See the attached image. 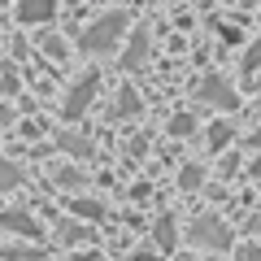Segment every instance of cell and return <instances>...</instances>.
<instances>
[{
    "mask_svg": "<svg viewBox=\"0 0 261 261\" xmlns=\"http://www.w3.org/2000/svg\"><path fill=\"white\" fill-rule=\"evenodd\" d=\"M174 240H178V235H174V218H157V226H152V244H157V248L161 252H170V248H174Z\"/></svg>",
    "mask_w": 261,
    "mask_h": 261,
    "instance_id": "cell-8",
    "label": "cell"
},
{
    "mask_svg": "<svg viewBox=\"0 0 261 261\" xmlns=\"http://www.w3.org/2000/svg\"><path fill=\"white\" fill-rule=\"evenodd\" d=\"M144 57H148V31H135L126 44V53H122V70H140Z\"/></svg>",
    "mask_w": 261,
    "mask_h": 261,
    "instance_id": "cell-7",
    "label": "cell"
},
{
    "mask_svg": "<svg viewBox=\"0 0 261 261\" xmlns=\"http://www.w3.org/2000/svg\"><path fill=\"white\" fill-rule=\"evenodd\" d=\"M200 100L218 105V109H235V105H240V96H235V87L226 83L222 74H205V79H200Z\"/></svg>",
    "mask_w": 261,
    "mask_h": 261,
    "instance_id": "cell-3",
    "label": "cell"
},
{
    "mask_svg": "<svg viewBox=\"0 0 261 261\" xmlns=\"http://www.w3.org/2000/svg\"><path fill=\"white\" fill-rule=\"evenodd\" d=\"M231 135H235V126L231 122H214V126H209V148H226V144H231Z\"/></svg>",
    "mask_w": 261,
    "mask_h": 261,
    "instance_id": "cell-10",
    "label": "cell"
},
{
    "mask_svg": "<svg viewBox=\"0 0 261 261\" xmlns=\"http://www.w3.org/2000/svg\"><path fill=\"white\" fill-rule=\"evenodd\" d=\"M70 261H100V257H96V252H87V257H70Z\"/></svg>",
    "mask_w": 261,
    "mask_h": 261,
    "instance_id": "cell-23",
    "label": "cell"
},
{
    "mask_svg": "<svg viewBox=\"0 0 261 261\" xmlns=\"http://www.w3.org/2000/svg\"><path fill=\"white\" fill-rule=\"evenodd\" d=\"M5 257L9 261H31V257H39L35 248H18V244H9V248H5Z\"/></svg>",
    "mask_w": 261,
    "mask_h": 261,
    "instance_id": "cell-19",
    "label": "cell"
},
{
    "mask_svg": "<svg viewBox=\"0 0 261 261\" xmlns=\"http://www.w3.org/2000/svg\"><path fill=\"white\" fill-rule=\"evenodd\" d=\"M257 70H261V39L248 44V53H244V74H257Z\"/></svg>",
    "mask_w": 261,
    "mask_h": 261,
    "instance_id": "cell-14",
    "label": "cell"
},
{
    "mask_svg": "<svg viewBox=\"0 0 261 261\" xmlns=\"http://www.w3.org/2000/svg\"><path fill=\"white\" fill-rule=\"evenodd\" d=\"M0 226L13 231V235H27V240H39V222L31 214H22V209H5L0 214Z\"/></svg>",
    "mask_w": 261,
    "mask_h": 261,
    "instance_id": "cell-5",
    "label": "cell"
},
{
    "mask_svg": "<svg viewBox=\"0 0 261 261\" xmlns=\"http://www.w3.org/2000/svg\"><path fill=\"white\" fill-rule=\"evenodd\" d=\"M74 214H83V218H105V205H100V200H74Z\"/></svg>",
    "mask_w": 261,
    "mask_h": 261,
    "instance_id": "cell-15",
    "label": "cell"
},
{
    "mask_svg": "<svg viewBox=\"0 0 261 261\" xmlns=\"http://www.w3.org/2000/svg\"><path fill=\"white\" fill-rule=\"evenodd\" d=\"M61 148L74 152V157H87V152H92V144H87L83 135H61Z\"/></svg>",
    "mask_w": 261,
    "mask_h": 261,
    "instance_id": "cell-13",
    "label": "cell"
},
{
    "mask_svg": "<svg viewBox=\"0 0 261 261\" xmlns=\"http://www.w3.org/2000/svg\"><path fill=\"white\" fill-rule=\"evenodd\" d=\"M83 226H74V222H61V244H79V240H83Z\"/></svg>",
    "mask_w": 261,
    "mask_h": 261,
    "instance_id": "cell-18",
    "label": "cell"
},
{
    "mask_svg": "<svg viewBox=\"0 0 261 261\" xmlns=\"http://www.w3.org/2000/svg\"><path fill=\"white\" fill-rule=\"evenodd\" d=\"M96 87H100V79L96 74H83L74 87H70V100H65V118H83V109L96 100Z\"/></svg>",
    "mask_w": 261,
    "mask_h": 261,
    "instance_id": "cell-4",
    "label": "cell"
},
{
    "mask_svg": "<svg viewBox=\"0 0 261 261\" xmlns=\"http://www.w3.org/2000/svg\"><path fill=\"white\" fill-rule=\"evenodd\" d=\"M126 27H130L126 13H105V18H96L92 27L79 31V48H83V53H92V57H105V53H113V48L122 44Z\"/></svg>",
    "mask_w": 261,
    "mask_h": 261,
    "instance_id": "cell-1",
    "label": "cell"
},
{
    "mask_svg": "<svg viewBox=\"0 0 261 261\" xmlns=\"http://www.w3.org/2000/svg\"><path fill=\"white\" fill-rule=\"evenodd\" d=\"M178 183H183V187H200V183H205V170H200V166H187Z\"/></svg>",
    "mask_w": 261,
    "mask_h": 261,
    "instance_id": "cell-17",
    "label": "cell"
},
{
    "mask_svg": "<svg viewBox=\"0 0 261 261\" xmlns=\"http://www.w3.org/2000/svg\"><path fill=\"white\" fill-rule=\"evenodd\" d=\"M22 183V170L13 166V161H0V192H9V187Z\"/></svg>",
    "mask_w": 261,
    "mask_h": 261,
    "instance_id": "cell-11",
    "label": "cell"
},
{
    "mask_svg": "<svg viewBox=\"0 0 261 261\" xmlns=\"http://www.w3.org/2000/svg\"><path fill=\"white\" fill-rule=\"evenodd\" d=\"M57 13V0H18V22L35 27V22H48Z\"/></svg>",
    "mask_w": 261,
    "mask_h": 261,
    "instance_id": "cell-6",
    "label": "cell"
},
{
    "mask_svg": "<svg viewBox=\"0 0 261 261\" xmlns=\"http://www.w3.org/2000/svg\"><path fill=\"white\" fill-rule=\"evenodd\" d=\"M196 130V113H174L170 118V135H192Z\"/></svg>",
    "mask_w": 261,
    "mask_h": 261,
    "instance_id": "cell-12",
    "label": "cell"
},
{
    "mask_svg": "<svg viewBox=\"0 0 261 261\" xmlns=\"http://www.w3.org/2000/svg\"><path fill=\"white\" fill-rule=\"evenodd\" d=\"M113 113H118V118H135V113H140V96L130 92V87H122L118 100H113Z\"/></svg>",
    "mask_w": 261,
    "mask_h": 261,
    "instance_id": "cell-9",
    "label": "cell"
},
{
    "mask_svg": "<svg viewBox=\"0 0 261 261\" xmlns=\"http://www.w3.org/2000/svg\"><path fill=\"white\" fill-rule=\"evenodd\" d=\"M240 261H261V244H248V248L240 252Z\"/></svg>",
    "mask_w": 261,
    "mask_h": 261,
    "instance_id": "cell-21",
    "label": "cell"
},
{
    "mask_svg": "<svg viewBox=\"0 0 261 261\" xmlns=\"http://www.w3.org/2000/svg\"><path fill=\"white\" fill-rule=\"evenodd\" d=\"M130 261H157V252H135Z\"/></svg>",
    "mask_w": 261,
    "mask_h": 261,
    "instance_id": "cell-22",
    "label": "cell"
},
{
    "mask_svg": "<svg viewBox=\"0 0 261 261\" xmlns=\"http://www.w3.org/2000/svg\"><path fill=\"white\" fill-rule=\"evenodd\" d=\"M39 48L53 53V57H61V39H57V35H44V39H39Z\"/></svg>",
    "mask_w": 261,
    "mask_h": 261,
    "instance_id": "cell-20",
    "label": "cell"
},
{
    "mask_svg": "<svg viewBox=\"0 0 261 261\" xmlns=\"http://www.w3.org/2000/svg\"><path fill=\"white\" fill-rule=\"evenodd\" d=\"M192 244H200V248H218L222 252L226 244H231V226L222 222V218H214V214H200V218H192Z\"/></svg>",
    "mask_w": 261,
    "mask_h": 261,
    "instance_id": "cell-2",
    "label": "cell"
},
{
    "mask_svg": "<svg viewBox=\"0 0 261 261\" xmlns=\"http://www.w3.org/2000/svg\"><path fill=\"white\" fill-rule=\"evenodd\" d=\"M53 183H65V187H79V183H83V174H79V170H53Z\"/></svg>",
    "mask_w": 261,
    "mask_h": 261,
    "instance_id": "cell-16",
    "label": "cell"
}]
</instances>
